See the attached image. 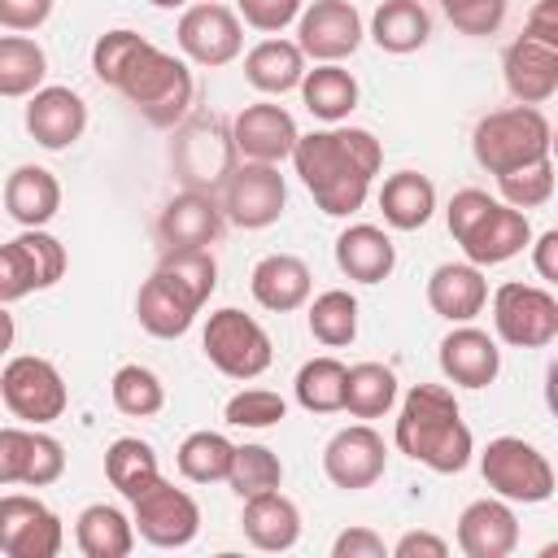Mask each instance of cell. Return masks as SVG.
Returning <instances> with one entry per match:
<instances>
[{"label":"cell","instance_id":"1","mask_svg":"<svg viewBox=\"0 0 558 558\" xmlns=\"http://www.w3.org/2000/svg\"><path fill=\"white\" fill-rule=\"evenodd\" d=\"M292 166L327 218H349L366 205L371 183L384 166V148L366 126H323L296 135Z\"/></svg>","mask_w":558,"mask_h":558},{"label":"cell","instance_id":"2","mask_svg":"<svg viewBox=\"0 0 558 558\" xmlns=\"http://www.w3.org/2000/svg\"><path fill=\"white\" fill-rule=\"evenodd\" d=\"M392 445L405 458H414L440 475L462 471L475 453V440H471V427L462 423L458 397L445 384H414L405 392L397 427H392Z\"/></svg>","mask_w":558,"mask_h":558},{"label":"cell","instance_id":"3","mask_svg":"<svg viewBox=\"0 0 558 558\" xmlns=\"http://www.w3.org/2000/svg\"><path fill=\"white\" fill-rule=\"evenodd\" d=\"M113 87H118V92L144 113V122H153V126H174V122H183L187 109H192V92H196L187 61L174 57V52H166V48H157L153 39L140 44V52H135V57L126 61V70L113 78Z\"/></svg>","mask_w":558,"mask_h":558},{"label":"cell","instance_id":"4","mask_svg":"<svg viewBox=\"0 0 558 558\" xmlns=\"http://www.w3.org/2000/svg\"><path fill=\"white\" fill-rule=\"evenodd\" d=\"M549 144H554V131H549V118L541 113V105L493 109L471 131V153L488 174H506V170L545 161Z\"/></svg>","mask_w":558,"mask_h":558},{"label":"cell","instance_id":"5","mask_svg":"<svg viewBox=\"0 0 558 558\" xmlns=\"http://www.w3.org/2000/svg\"><path fill=\"white\" fill-rule=\"evenodd\" d=\"M480 475H484V484L501 501L541 506V501L554 497V466L523 436H497V440H488V449L480 453Z\"/></svg>","mask_w":558,"mask_h":558},{"label":"cell","instance_id":"6","mask_svg":"<svg viewBox=\"0 0 558 558\" xmlns=\"http://www.w3.org/2000/svg\"><path fill=\"white\" fill-rule=\"evenodd\" d=\"M201 349H205V357L227 379H257L270 366V357H275L266 327L253 314L235 310V305H222V310L209 314L205 336H201Z\"/></svg>","mask_w":558,"mask_h":558},{"label":"cell","instance_id":"7","mask_svg":"<svg viewBox=\"0 0 558 558\" xmlns=\"http://www.w3.org/2000/svg\"><path fill=\"white\" fill-rule=\"evenodd\" d=\"M0 401L9 405L13 418L44 427V423H57L65 414L70 392H65L61 371L48 357L22 353V357H9L0 371Z\"/></svg>","mask_w":558,"mask_h":558},{"label":"cell","instance_id":"8","mask_svg":"<svg viewBox=\"0 0 558 558\" xmlns=\"http://www.w3.org/2000/svg\"><path fill=\"white\" fill-rule=\"evenodd\" d=\"M61 275H65V244L44 227H26L9 244H0V305L44 292Z\"/></svg>","mask_w":558,"mask_h":558},{"label":"cell","instance_id":"9","mask_svg":"<svg viewBox=\"0 0 558 558\" xmlns=\"http://www.w3.org/2000/svg\"><path fill=\"white\" fill-rule=\"evenodd\" d=\"M493 327L514 349H545L558 336V296L541 283H501L493 292Z\"/></svg>","mask_w":558,"mask_h":558},{"label":"cell","instance_id":"10","mask_svg":"<svg viewBox=\"0 0 558 558\" xmlns=\"http://www.w3.org/2000/svg\"><path fill=\"white\" fill-rule=\"evenodd\" d=\"M131 527L157 549H183L201 532V506L187 488H174L157 475L140 497H131Z\"/></svg>","mask_w":558,"mask_h":558},{"label":"cell","instance_id":"11","mask_svg":"<svg viewBox=\"0 0 558 558\" xmlns=\"http://www.w3.org/2000/svg\"><path fill=\"white\" fill-rule=\"evenodd\" d=\"M283 205H288V183H283L279 166H270V161L231 166V174L222 183V218H231L244 231H262V227L279 222Z\"/></svg>","mask_w":558,"mask_h":558},{"label":"cell","instance_id":"12","mask_svg":"<svg viewBox=\"0 0 558 558\" xmlns=\"http://www.w3.org/2000/svg\"><path fill=\"white\" fill-rule=\"evenodd\" d=\"M174 44L187 61L196 65H227L240 57L244 48V26H240V13L218 4V0H201V4H187L179 13V26H174Z\"/></svg>","mask_w":558,"mask_h":558},{"label":"cell","instance_id":"13","mask_svg":"<svg viewBox=\"0 0 558 558\" xmlns=\"http://www.w3.org/2000/svg\"><path fill=\"white\" fill-rule=\"evenodd\" d=\"M65 541L61 519L26 493L0 497V554L4 558H57Z\"/></svg>","mask_w":558,"mask_h":558},{"label":"cell","instance_id":"14","mask_svg":"<svg viewBox=\"0 0 558 558\" xmlns=\"http://www.w3.org/2000/svg\"><path fill=\"white\" fill-rule=\"evenodd\" d=\"M384 466H388V445L371 423L340 427L323 445V475L344 493H362V488L379 484Z\"/></svg>","mask_w":558,"mask_h":558},{"label":"cell","instance_id":"15","mask_svg":"<svg viewBox=\"0 0 558 558\" xmlns=\"http://www.w3.org/2000/svg\"><path fill=\"white\" fill-rule=\"evenodd\" d=\"M362 13L349 0H314L296 13V48L314 61H344L362 44Z\"/></svg>","mask_w":558,"mask_h":558},{"label":"cell","instance_id":"16","mask_svg":"<svg viewBox=\"0 0 558 558\" xmlns=\"http://www.w3.org/2000/svg\"><path fill=\"white\" fill-rule=\"evenodd\" d=\"M26 131L39 148L48 153H65L70 144L83 140L87 131V100L74 87L61 83H44L26 96Z\"/></svg>","mask_w":558,"mask_h":558},{"label":"cell","instance_id":"17","mask_svg":"<svg viewBox=\"0 0 558 558\" xmlns=\"http://www.w3.org/2000/svg\"><path fill=\"white\" fill-rule=\"evenodd\" d=\"M296 122L283 105H244L231 122V148L244 157V161H270L279 166L283 157H292V144H296Z\"/></svg>","mask_w":558,"mask_h":558},{"label":"cell","instance_id":"18","mask_svg":"<svg viewBox=\"0 0 558 558\" xmlns=\"http://www.w3.org/2000/svg\"><path fill=\"white\" fill-rule=\"evenodd\" d=\"M458 244H462V253H466L471 266H501V262L519 257L532 244V222H527L523 209H514L506 201H493L480 214V222Z\"/></svg>","mask_w":558,"mask_h":558},{"label":"cell","instance_id":"19","mask_svg":"<svg viewBox=\"0 0 558 558\" xmlns=\"http://www.w3.org/2000/svg\"><path fill=\"white\" fill-rule=\"evenodd\" d=\"M519 545V519L510 501L501 497H480L462 506L458 514V549L466 558H506Z\"/></svg>","mask_w":558,"mask_h":558},{"label":"cell","instance_id":"20","mask_svg":"<svg viewBox=\"0 0 558 558\" xmlns=\"http://www.w3.org/2000/svg\"><path fill=\"white\" fill-rule=\"evenodd\" d=\"M196 314H201V301H196L183 283H174L166 270H153V275L144 279L140 296H135V318H140V327H144L148 336H157V340L183 336V331L196 323Z\"/></svg>","mask_w":558,"mask_h":558},{"label":"cell","instance_id":"21","mask_svg":"<svg viewBox=\"0 0 558 558\" xmlns=\"http://www.w3.org/2000/svg\"><path fill=\"white\" fill-rule=\"evenodd\" d=\"M440 371L458 388H488L501 371V349L488 331H480L471 323H458L440 340Z\"/></svg>","mask_w":558,"mask_h":558},{"label":"cell","instance_id":"22","mask_svg":"<svg viewBox=\"0 0 558 558\" xmlns=\"http://www.w3.org/2000/svg\"><path fill=\"white\" fill-rule=\"evenodd\" d=\"M501 70H506V87L519 105H545L558 92V48L541 44L532 35H519L506 48Z\"/></svg>","mask_w":558,"mask_h":558},{"label":"cell","instance_id":"23","mask_svg":"<svg viewBox=\"0 0 558 558\" xmlns=\"http://www.w3.org/2000/svg\"><path fill=\"white\" fill-rule=\"evenodd\" d=\"M222 231V209L214 205V196L187 187L179 196L166 201L161 218H157V235L166 248H209Z\"/></svg>","mask_w":558,"mask_h":558},{"label":"cell","instance_id":"24","mask_svg":"<svg viewBox=\"0 0 558 558\" xmlns=\"http://www.w3.org/2000/svg\"><path fill=\"white\" fill-rule=\"evenodd\" d=\"M240 527H244V541L253 549H266V554H283L301 541V510L292 497H283L279 488H266V493H253L244 497V514H240Z\"/></svg>","mask_w":558,"mask_h":558},{"label":"cell","instance_id":"25","mask_svg":"<svg viewBox=\"0 0 558 558\" xmlns=\"http://www.w3.org/2000/svg\"><path fill=\"white\" fill-rule=\"evenodd\" d=\"M248 288H253V301L270 314H292L310 301V288H314V275L310 266L296 257V253H266L253 275H248Z\"/></svg>","mask_w":558,"mask_h":558},{"label":"cell","instance_id":"26","mask_svg":"<svg viewBox=\"0 0 558 558\" xmlns=\"http://www.w3.org/2000/svg\"><path fill=\"white\" fill-rule=\"evenodd\" d=\"M336 266L353 283H384L397 266V244L375 222H353L336 235Z\"/></svg>","mask_w":558,"mask_h":558},{"label":"cell","instance_id":"27","mask_svg":"<svg viewBox=\"0 0 558 558\" xmlns=\"http://www.w3.org/2000/svg\"><path fill=\"white\" fill-rule=\"evenodd\" d=\"M427 305L432 314L449 323H471L488 305V279L471 262H440L427 279Z\"/></svg>","mask_w":558,"mask_h":558},{"label":"cell","instance_id":"28","mask_svg":"<svg viewBox=\"0 0 558 558\" xmlns=\"http://www.w3.org/2000/svg\"><path fill=\"white\" fill-rule=\"evenodd\" d=\"M4 209L22 227H48L61 209V183L44 166H17L4 179Z\"/></svg>","mask_w":558,"mask_h":558},{"label":"cell","instance_id":"29","mask_svg":"<svg viewBox=\"0 0 558 558\" xmlns=\"http://www.w3.org/2000/svg\"><path fill=\"white\" fill-rule=\"evenodd\" d=\"M379 214L397 231H418L436 214V183L418 170H397L379 187Z\"/></svg>","mask_w":558,"mask_h":558},{"label":"cell","instance_id":"30","mask_svg":"<svg viewBox=\"0 0 558 558\" xmlns=\"http://www.w3.org/2000/svg\"><path fill=\"white\" fill-rule=\"evenodd\" d=\"M74 545L83 558H126L135 549V527L118 506L92 501L74 519Z\"/></svg>","mask_w":558,"mask_h":558},{"label":"cell","instance_id":"31","mask_svg":"<svg viewBox=\"0 0 558 558\" xmlns=\"http://www.w3.org/2000/svg\"><path fill=\"white\" fill-rule=\"evenodd\" d=\"M301 100H305V109H310L318 122L336 126V122H344V118L357 109V78H353L340 61H318V65L305 70V78H301Z\"/></svg>","mask_w":558,"mask_h":558},{"label":"cell","instance_id":"32","mask_svg":"<svg viewBox=\"0 0 558 558\" xmlns=\"http://www.w3.org/2000/svg\"><path fill=\"white\" fill-rule=\"evenodd\" d=\"M244 78L257 92H266V96H283V92L301 87V78H305V52L292 39H262L244 57Z\"/></svg>","mask_w":558,"mask_h":558},{"label":"cell","instance_id":"33","mask_svg":"<svg viewBox=\"0 0 558 558\" xmlns=\"http://www.w3.org/2000/svg\"><path fill=\"white\" fill-rule=\"evenodd\" d=\"M371 39L384 48V52H414L432 39V17L418 0H384L371 17Z\"/></svg>","mask_w":558,"mask_h":558},{"label":"cell","instance_id":"34","mask_svg":"<svg viewBox=\"0 0 558 558\" xmlns=\"http://www.w3.org/2000/svg\"><path fill=\"white\" fill-rule=\"evenodd\" d=\"M397 405V375L384 362H357L344 371V405L353 418H384Z\"/></svg>","mask_w":558,"mask_h":558},{"label":"cell","instance_id":"35","mask_svg":"<svg viewBox=\"0 0 558 558\" xmlns=\"http://www.w3.org/2000/svg\"><path fill=\"white\" fill-rule=\"evenodd\" d=\"M157 475H161V466H157V449H153L148 440H140V436H118V440L105 449V480H109L126 501L140 497Z\"/></svg>","mask_w":558,"mask_h":558},{"label":"cell","instance_id":"36","mask_svg":"<svg viewBox=\"0 0 558 558\" xmlns=\"http://www.w3.org/2000/svg\"><path fill=\"white\" fill-rule=\"evenodd\" d=\"M48 57L31 35H0V96L17 100L44 87Z\"/></svg>","mask_w":558,"mask_h":558},{"label":"cell","instance_id":"37","mask_svg":"<svg viewBox=\"0 0 558 558\" xmlns=\"http://www.w3.org/2000/svg\"><path fill=\"white\" fill-rule=\"evenodd\" d=\"M344 362L323 353V357H310L296 379H292V392H296V405L310 410V414H336L344 405Z\"/></svg>","mask_w":558,"mask_h":558},{"label":"cell","instance_id":"38","mask_svg":"<svg viewBox=\"0 0 558 558\" xmlns=\"http://www.w3.org/2000/svg\"><path fill=\"white\" fill-rule=\"evenodd\" d=\"M305 323H310V336H314L318 344L344 349V344L357 340V296L344 292V288H327V292H318V296L310 301Z\"/></svg>","mask_w":558,"mask_h":558},{"label":"cell","instance_id":"39","mask_svg":"<svg viewBox=\"0 0 558 558\" xmlns=\"http://www.w3.org/2000/svg\"><path fill=\"white\" fill-rule=\"evenodd\" d=\"M231 453H235V445L222 432H209L205 427V432L183 436L174 462H179V475L183 480H192V484H218L231 471Z\"/></svg>","mask_w":558,"mask_h":558},{"label":"cell","instance_id":"40","mask_svg":"<svg viewBox=\"0 0 558 558\" xmlns=\"http://www.w3.org/2000/svg\"><path fill=\"white\" fill-rule=\"evenodd\" d=\"M109 397H113V405H118L126 418H153V414H161V405H166V388H161L157 371H148V366H140V362H126V366L113 371Z\"/></svg>","mask_w":558,"mask_h":558},{"label":"cell","instance_id":"41","mask_svg":"<svg viewBox=\"0 0 558 558\" xmlns=\"http://www.w3.org/2000/svg\"><path fill=\"white\" fill-rule=\"evenodd\" d=\"M227 484H231V493H235L240 501L253 497V493L279 488V484H283V462H279V453H275L270 445H235Z\"/></svg>","mask_w":558,"mask_h":558},{"label":"cell","instance_id":"42","mask_svg":"<svg viewBox=\"0 0 558 558\" xmlns=\"http://www.w3.org/2000/svg\"><path fill=\"white\" fill-rule=\"evenodd\" d=\"M157 270H166L174 283H183L201 305L218 288V262H214L209 248H166L161 262H157Z\"/></svg>","mask_w":558,"mask_h":558},{"label":"cell","instance_id":"43","mask_svg":"<svg viewBox=\"0 0 558 558\" xmlns=\"http://www.w3.org/2000/svg\"><path fill=\"white\" fill-rule=\"evenodd\" d=\"M497 192L506 205L514 209H541L549 196H554V161H532V166H519V170H506L497 174Z\"/></svg>","mask_w":558,"mask_h":558},{"label":"cell","instance_id":"44","mask_svg":"<svg viewBox=\"0 0 558 558\" xmlns=\"http://www.w3.org/2000/svg\"><path fill=\"white\" fill-rule=\"evenodd\" d=\"M283 414H288V401L270 388H244L227 401V423L231 427H257L262 432V427L283 423Z\"/></svg>","mask_w":558,"mask_h":558},{"label":"cell","instance_id":"45","mask_svg":"<svg viewBox=\"0 0 558 558\" xmlns=\"http://www.w3.org/2000/svg\"><path fill=\"white\" fill-rule=\"evenodd\" d=\"M140 44H144V35H140V31H126V26L105 31V35L92 44V70H96V78L113 87V78L126 70V61L140 52Z\"/></svg>","mask_w":558,"mask_h":558},{"label":"cell","instance_id":"46","mask_svg":"<svg viewBox=\"0 0 558 558\" xmlns=\"http://www.w3.org/2000/svg\"><path fill=\"white\" fill-rule=\"evenodd\" d=\"M440 9L462 35H497L506 22V0H440Z\"/></svg>","mask_w":558,"mask_h":558},{"label":"cell","instance_id":"47","mask_svg":"<svg viewBox=\"0 0 558 558\" xmlns=\"http://www.w3.org/2000/svg\"><path fill=\"white\" fill-rule=\"evenodd\" d=\"M35 432L31 427H0V484H26Z\"/></svg>","mask_w":558,"mask_h":558},{"label":"cell","instance_id":"48","mask_svg":"<svg viewBox=\"0 0 558 558\" xmlns=\"http://www.w3.org/2000/svg\"><path fill=\"white\" fill-rule=\"evenodd\" d=\"M65 475V449L57 436L35 432V449H31V466H26V488H48Z\"/></svg>","mask_w":558,"mask_h":558},{"label":"cell","instance_id":"49","mask_svg":"<svg viewBox=\"0 0 558 558\" xmlns=\"http://www.w3.org/2000/svg\"><path fill=\"white\" fill-rule=\"evenodd\" d=\"M244 26L253 31H266V35H279L288 22H296L301 13V0H235Z\"/></svg>","mask_w":558,"mask_h":558},{"label":"cell","instance_id":"50","mask_svg":"<svg viewBox=\"0 0 558 558\" xmlns=\"http://www.w3.org/2000/svg\"><path fill=\"white\" fill-rule=\"evenodd\" d=\"M493 201H497V196H488V192H480V187H462V192H453V201H449V209H445L449 235H453V240H462V235L480 222V214H484Z\"/></svg>","mask_w":558,"mask_h":558},{"label":"cell","instance_id":"51","mask_svg":"<svg viewBox=\"0 0 558 558\" xmlns=\"http://www.w3.org/2000/svg\"><path fill=\"white\" fill-rule=\"evenodd\" d=\"M48 13H52V0H0V26L17 31V35L39 31L48 22Z\"/></svg>","mask_w":558,"mask_h":558},{"label":"cell","instance_id":"52","mask_svg":"<svg viewBox=\"0 0 558 558\" xmlns=\"http://www.w3.org/2000/svg\"><path fill=\"white\" fill-rule=\"evenodd\" d=\"M384 554H388V545L371 527H344L331 541V558H384Z\"/></svg>","mask_w":558,"mask_h":558},{"label":"cell","instance_id":"53","mask_svg":"<svg viewBox=\"0 0 558 558\" xmlns=\"http://www.w3.org/2000/svg\"><path fill=\"white\" fill-rule=\"evenodd\" d=\"M523 35L558 48V0H536L532 13H527V22H523Z\"/></svg>","mask_w":558,"mask_h":558},{"label":"cell","instance_id":"54","mask_svg":"<svg viewBox=\"0 0 558 558\" xmlns=\"http://www.w3.org/2000/svg\"><path fill=\"white\" fill-rule=\"evenodd\" d=\"M445 554H449V545L436 532H405L392 545V558H445Z\"/></svg>","mask_w":558,"mask_h":558},{"label":"cell","instance_id":"55","mask_svg":"<svg viewBox=\"0 0 558 558\" xmlns=\"http://www.w3.org/2000/svg\"><path fill=\"white\" fill-rule=\"evenodd\" d=\"M532 262H536V275L545 283H558V231H541L536 244H532Z\"/></svg>","mask_w":558,"mask_h":558},{"label":"cell","instance_id":"56","mask_svg":"<svg viewBox=\"0 0 558 558\" xmlns=\"http://www.w3.org/2000/svg\"><path fill=\"white\" fill-rule=\"evenodd\" d=\"M13 336H17V327H13V314L0 305V357L13 349Z\"/></svg>","mask_w":558,"mask_h":558},{"label":"cell","instance_id":"57","mask_svg":"<svg viewBox=\"0 0 558 558\" xmlns=\"http://www.w3.org/2000/svg\"><path fill=\"white\" fill-rule=\"evenodd\" d=\"M148 4H153V9H183L187 0H148Z\"/></svg>","mask_w":558,"mask_h":558}]
</instances>
